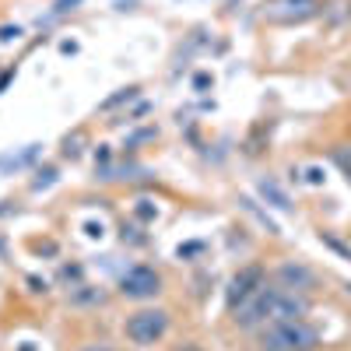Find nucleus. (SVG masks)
Instances as JSON below:
<instances>
[{
	"label": "nucleus",
	"mask_w": 351,
	"mask_h": 351,
	"mask_svg": "<svg viewBox=\"0 0 351 351\" xmlns=\"http://www.w3.org/2000/svg\"><path fill=\"white\" fill-rule=\"evenodd\" d=\"M306 316V302L288 295L281 288H256V295H250L243 306H239V327H267V324H285V319H302Z\"/></svg>",
	"instance_id": "obj_1"
},
{
	"label": "nucleus",
	"mask_w": 351,
	"mask_h": 351,
	"mask_svg": "<svg viewBox=\"0 0 351 351\" xmlns=\"http://www.w3.org/2000/svg\"><path fill=\"white\" fill-rule=\"evenodd\" d=\"M319 344V334L306 319H285V324H267L260 334V351H313Z\"/></svg>",
	"instance_id": "obj_2"
},
{
	"label": "nucleus",
	"mask_w": 351,
	"mask_h": 351,
	"mask_svg": "<svg viewBox=\"0 0 351 351\" xmlns=\"http://www.w3.org/2000/svg\"><path fill=\"white\" fill-rule=\"evenodd\" d=\"M169 330V313L162 309H141L127 319V337L134 344H155Z\"/></svg>",
	"instance_id": "obj_3"
},
{
	"label": "nucleus",
	"mask_w": 351,
	"mask_h": 351,
	"mask_svg": "<svg viewBox=\"0 0 351 351\" xmlns=\"http://www.w3.org/2000/svg\"><path fill=\"white\" fill-rule=\"evenodd\" d=\"M316 11H319L316 0H271L263 18L274 25H299V21H309Z\"/></svg>",
	"instance_id": "obj_4"
},
{
	"label": "nucleus",
	"mask_w": 351,
	"mask_h": 351,
	"mask_svg": "<svg viewBox=\"0 0 351 351\" xmlns=\"http://www.w3.org/2000/svg\"><path fill=\"white\" fill-rule=\"evenodd\" d=\"M120 291L127 299H155L162 291V278L152 271V267H130L123 278H120Z\"/></svg>",
	"instance_id": "obj_5"
},
{
	"label": "nucleus",
	"mask_w": 351,
	"mask_h": 351,
	"mask_svg": "<svg viewBox=\"0 0 351 351\" xmlns=\"http://www.w3.org/2000/svg\"><path fill=\"white\" fill-rule=\"evenodd\" d=\"M260 281H263L260 267H246V271H239L236 278H232V285H228V306L236 309V306H243L250 295H256Z\"/></svg>",
	"instance_id": "obj_6"
},
{
	"label": "nucleus",
	"mask_w": 351,
	"mask_h": 351,
	"mask_svg": "<svg viewBox=\"0 0 351 351\" xmlns=\"http://www.w3.org/2000/svg\"><path fill=\"white\" fill-rule=\"evenodd\" d=\"M281 281L291 288H313V274L302 267V263H285L281 267Z\"/></svg>",
	"instance_id": "obj_7"
},
{
	"label": "nucleus",
	"mask_w": 351,
	"mask_h": 351,
	"mask_svg": "<svg viewBox=\"0 0 351 351\" xmlns=\"http://www.w3.org/2000/svg\"><path fill=\"white\" fill-rule=\"evenodd\" d=\"M260 193L267 197V200L274 204V208H281V211H291V204H288V197H285V193L278 190V183H271V180H263V183H260Z\"/></svg>",
	"instance_id": "obj_8"
},
{
	"label": "nucleus",
	"mask_w": 351,
	"mask_h": 351,
	"mask_svg": "<svg viewBox=\"0 0 351 351\" xmlns=\"http://www.w3.org/2000/svg\"><path fill=\"white\" fill-rule=\"evenodd\" d=\"M39 155V144H28V148L21 152V155H11V158H0V165H11V169H21V165H28Z\"/></svg>",
	"instance_id": "obj_9"
},
{
	"label": "nucleus",
	"mask_w": 351,
	"mask_h": 351,
	"mask_svg": "<svg viewBox=\"0 0 351 351\" xmlns=\"http://www.w3.org/2000/svg\"><path fill=\"white\" fill-rule=\"evenodd\" d=\"M330 155H334V162L341 165V172L351 180V148H348V144H341V148H334Z\"/></svg>",
	"instance_id": "obj_10"
},
{
	"label": "nucleus",
	"mask_w": 351,
	"mask_h": 351,
	"mask_svg": "<svg viewBox=\"0 0 351 351\" xmlns=\"http://www.w3.org/2000/svg\"><path fill=\"white\" fill-rule=\"evenodd\" d=\"M134 95H137V88H127V92H120V95L106 99V102H102V109H112V106H120V102H130Z\"/></svg>",
	"instance_id": "obj_11"
},
{
	"label": "nucleus",
	"mask_w": 351,
	"mask_h": 351,
	"mask_svg": "<svg viewBox=\"0 0 351 351\" xmlns=\"http://www.w3.org/2000/svg\"><path fill=\"white\" fill-rule=\"evenodd\" d=\"M74 302H102V291H77Z\"/></svg>",
	"instance_id": "obj_12"
},
{
	"label": "nucleus",
	"mask_w": 351,
	"mask_h": 351,
	"mask_svg": "<svg viewBox=\"0 0 351 351\" xmlns=\"http://www.w3.org/2000/svg\"><path fill=\"white\" fill-rule=\"evenodd\" d=\"M53 176H56V169H46V172H39V180H36L32 186H36V190H43V186H49V183H53Z\"/></svg>",
	"instance_id": "obj_13"
},
{
	"label": "nucleus",
	"mask_w": 351,
	"mask_h": 351,
	"mask_svg": "<svg viewBox=\"0 0 351 351\" xmlns=\"http://www.w3.org/2000/svg\"><path fill=\"white\" fill-rule=\"evenodd\" d=\"M14 36H21V28H0V39H4V43L14 39Z\"/></svg>",
	"instance_id": "obj_14"
},
{
	"label": "nucleus",
	"mask_w": 351,
	"mask_h": 351,
	"mask_svg": "<svg viewBox=\"0 0 351 351\" xmlns=\"http://www.w3.org/2000/svg\"><path fill=\"white\" fill-rule=\"evenodd\" d=\"M81 351H109V348H102V344H88V348H81Z\"/></svg>",
	"instance_id": "obj_15"
},
{
	"label": "nucleus",
	"mask_w": 351,
	"mask_h": 351,
	"mask_svg": "<svg viewBox=\"0 0 351 351\" xmlns=\"http://www.w3.org/2000/svg\"><path fill=\"white\" fill-rule=\"evenodd\" d=\"M176 351H200V348H193V344H183V348H176Z\"/></svg>",
	"instance_id": "obj_16"
}]
</instances>
